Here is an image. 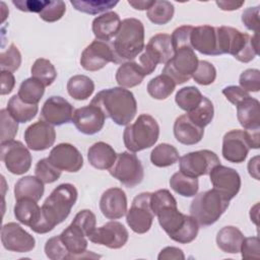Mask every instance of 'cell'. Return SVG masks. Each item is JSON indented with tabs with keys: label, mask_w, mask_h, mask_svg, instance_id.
I'll return each mask as SVG.
<instances>
[{
	"label": "cell",
	"mask_w": 260,
	"mask_h": 260,
	"mask_svg": "<svg viewBox=\"0 0 260 260\" xmlns=\"http://www.w3.org/2000/svg\"><path fill=\"white\" fill-rule=\"evenodd\" d=\"M77 196L78 193L74 185L63 183L57 186L43 203L41 207V220L32 232L47 234L63 222L70 214Z\"/></svg>",
	"instance_id": "cell-1"
},
{
	"label": "cell",
	"mask_w": 260,
	"mask_h": 260,
	"mask_svg": "<svg viewBox=\"0 0 260 260\" xmlns=\"http://www.w3.org/2000/svg\"><path fill=\"white\" fill-rule=\"evenodd\" d=\"M119 126H127L137 113V103L129 89L121 86L99 91L90 102Z\"/></svg>",
	"instance_id": "cell-2"
},
{
	"label": "cell",
	"mask_w": 260,
	"mask_h": 260,
	"mask_svg": "<svg viewBox=\"0 0 260 260\" xmlns=\"http://www.w3.org/2000/svg\"><path fill=\"white\" fill-rule=\"evenodd\" d=\"M115 56V64L135 59L144 49V25L137 18H125L120 30L110 44Z\"/></svg>",
	"instance_id": "cell-3"
},
{
	"label": "cell",
	"mask_w": 260,
	"mask_h": 260,
	"mask_svg": "<svg viewBox=\"0 0 260 260\" xmlns=\"http://www.w3.org/2000/svg\"><path fill=\"white\" fill-rule=\"evenodd\" d=\"M220 55L230 54L238 61L248 63L258 55V34L250 36L231 26L216 27Z\"/></svg>",
	"instance_id": "cell-4"
},
{
	"label": "cell",
	"mask_w": 260,
	"mask_h": 260,
	"mask_svg": "<svg viewBox=\"0 0 260 260\" xmlns=\"http://www.w3.org/2000/svg\"><path fill=\"white\" fill-rule=\"evenodd\" d=\"M155 215L161 229L173 241L180 244H189L196 239L199 224L193 216L179 211L177 204L161 207Z\"/></svg>",
	"instance_id": "cell-5"
},
{
	"label": "cell",
	"mask_w": 260,
	"mask_h": 260,
	"mask_svg": "<svg viewBox=\"0 0 260 260\" xmlns=\"http://www.w3.org/2000/svg\"><path fill=\"white\" fill-rule=\"evenodd\" d=\"M230 200L215 189L207 190L195 195L190 205V214L199 226H209L215 223L228 209Z\"/></svg>",
	"instance_id": "cell-6"
},
{
	"label": "cell",
	"mask_w": 260,
	"mask_h": 260,
	"mask_svg": "<svg viewBox=\"0 0 260 260\" xmlns=\"http://www.w3.org/2000/svg\"><path fill=\"white\" fill-rule=\"evenodd\" d=\"M158 136L159 126L156 120L148 114H141L133 124L126 126L123 141L126 148L135 153L153 146Z\"/></svg>",
	"instance_id": "cell-7"
},
{
	"label": "cell",
	"mask_w": 260,
	"mask_h": 260,
	"mask_svg": "<svg viewBox=\"0 0 260 260\" xmlns=\"http://www.w3.org/2000/svg\"><path fill=\"white\" fill-rule=\"evenodd\" d=\"M259 146V129H235L224 134L221 153L225 160L241 164L245 161L251 148L258 149Z\"/></svg>",
	"instance_id": "cell-8"
},
{
	"label": "cell",
	"mask_w": 260,
	"mask_h": 260,
	"mask_svg": "<svg viewBox=\"0 0 260 260\" xmlns=\"http://www.w3.org/2000/svg\"><path fill=\"white\" fill-rule=\"evenodd\" d=\"M144 52L139 57V62L146 75L151 74L157 64H166L174 55L171 36L156 34L150 38Z\"/></svg>",
	"instance_id": "cell-9"
},
{
	"label": "cell",
	"mask_w": 260,
	"mask_h": 260,
	"mask_svg": "<svg viewBox=\"0 0 260 260\" xmlns=\"http://www.w3.org/2000/svg\"><path fill=\"white\" fill-rule=\"evenodd\" d=\"M109 173L128 188L139 185L144 178L143 166L136 154L131 151L118 153L116 161L109 170Z\"/></svg>",
	"instance_id": "cell-10"
},
{
	"label": "cell",
	"mask_w": 260,
	"mask_h": 260,
	"mask_svg": "<svg viewBox=\"0 0 260 260\" xmlns=\"http://www.w3.org/2000/svg\"><path fill=\"white\" fill-rule=\"evenodd\" d=\"M198 57L191 47L181 48L174 52L162 69L164 74L170 76L176 84H183L192 78L198 65Z\"/></svg>",
	"instance_id": "cell-11"
},
{
	"label": "cell",
	"mask_w": 260,
	"mask_h": 260,
	"mask_svg": "<svg viewBox=\"0 0 260 260\" xmlns=\"http://www.w3.org/2000/svg\"><path fill=\"white\" fill-rule=\"evenodd\" d=\"M220 165L217 154L208 149L192 151L179 158L180 172L192 178L209 175L210 171Z\"/></svg>",
	"instance_id": "cell-12"
},
{
	"label": "cell",
	"mask_w": 260,
	"mask_h": 260,
	"mask_svg": "<svg viewBox=\"0 0 260 260\" xmlns=\"http://www.w3.org/2000/svg\"><path fill=\"white\" fill-rule=\"evenodd\" d=\"M150 192H142L136 195L130 209L127 210V224L136 234H145L152 225L154 213L150 206Z\"/></svg>",
	"instance_id": "cell-13"
},
{
	"label": "cell",
	"mask_w": 260,
	"mask_h": 260,
	"mask_svg": "<svg viewBox=\"0 0 260 260\" xmlns=\"http://www.w3.org/2000/svg\"><path fill=\"white\" fill-rule=\"evenodd\" d=\"M1 160L13 175H23L31 167V154L26 146L18 140L1 143Z\"/></svg>",
	"instance_id": "cell-14"
},
{
	"label": "cell",
	"mask_w": 260,
	"mask_h": 260,
	"mask_svg": "<svg viewBox=\"0 0 260 260\" xmlns=\"http://www.w3.org/2000/svg\"><path fill=\"white\" fill-rule=\"evenodd\" d=\"M115 63V56L109 43L93 40L81 53L80 65L87 71H98L108 63Z\"/></svg>",
	"instance_id": "cell-15"
},
{
	"label": "cell",
	"mask_w": 260,
	"mask_h": 260,
	"mask_svg": "<svg viewBox=\"0 0 260 260\" xmlns=\"http://www.w3.org/2000/svg\"><path fill=\"white\" fill-rule=\"evenodd\" d=\"M1 243L6 250L16 253H27L36 247L35 238L16 222L2 226Z\"/></svg>",
	"instance_id": "cell-16"
},
{
	"label": "cell",
	"mask_w": 260,
	"mask_h": 260,
	"mask_svg": "<svg viewBox=\"0 0 260 260\" xmlns=\"http://www.w3.org/2000/svg\"><path fill=\"white\" fill-rule=\"evenodd\" d=\"M129 238L127 229L119 221H109L100 228H95L89 235L90 242L106 246L110 249H120L125 246Z\"/></svg>",
	"instance_id": "cell-17"
},
{
	"label": "cell",
	"mask_w": 260,
	"mask_h": 260,
	"mask_svg": "<svg viewBox=\"0 0 260 260\" xmlns=\"http://www.w3.org/2000/svg\"><path fill=\"white\" fill-rule=\"evenodd\" d=\"M209 178L213 189L228 200L236 197L241 189V177L233 168L218 165L210 171Z\"/></svg>",
	"instance_id": "cell-18"
},
{
	"label": "cell",
	"mask_w": 260,
	"mask_h": 260,
	"mask_svg": "<svg viewBox=\"0 0 260 260\" xmlns=\"http://www.w3.org/2000/svg\"><path fill=\"white\" fill-rule=\"evenodd\" d=\"M74 111L73 106L67 100L59 95H52L43 105L40 120L53 126H61L72 121Z\"/></svg>",
	"instance_id": "cell-19"
},
{
	"label": "cell",
	"mask_w": 260,
	"mask_h": 260,
	"mask_svg": "<svg viewBox=\"0 0 260 260\" xmlns=\"http://www.w3.org/2000/svg\"><path fill=\"white\" fill-rule=\"evenodd\" d=\"M50 162L68 173H76L83 166V157L80 151L70 143H59L54 146L48 156Z\"/></svg>",
	"instance_id": "cell-20"
},
{
	"label": "cell",
	"mask_w": 260,
	"mask_h": 260,
	"mask_svg": "<svg viewBox=\"0 0 260 260\" xmlns=\"http://www.w3.org/2000/svg\"><path fill=\"white\" fill-rule=\"evenodd\" d=\"M105 121L104 112L91 104L76 109L72 117V123L76 129L85 135H93L100 132L104 127Z\"/></svg>",
	"instance_id": "cell-21"
},
{
	"label": "cell",
	"mask_w": 260,
	"mask_h": 260,
	"mask_svg": "<svg viewBox=\"0 0 260 260\" xmlns=\"http://www.w3.org/2000/svg\"><path fill=\"white\" fill-rule=\"evenodd\" d=\"M23 136L29 149L42 151L53 146L56 140V131L53 125L40 120L29 125L25 129Z\"/></svg>",
	"instance_id": "cell-22"
},
{
	"label": "cell",
	"mask_w": 260,
	"mask_h": 260,
	"mask_svg": "<svg viewBox=\"0 0 260 260\" xmlns=\"http://www.w3.org/2000/svg\"><path fill=\"white\" fill-rule=\"evenodd\" d=\"M190 45L193 50L198 51L203 55L218 56V39L216 27L204 24L193 26L190 36Z\"/></svg>",
	"instance_id": "cell-23"
},
{
	"label": "cell",
	"mask_w": 260,
	"mask_h": 260,
	"mask_svg": "<svg viewBox=\"0 0 260 260\" xmlns=\"http://www.w3.org/2000/svg\"><path fill=\"white\" fill-rule=\"evenodd\" d=\"M61 241L66 247L70 259H79L86 257H101L99 255L92 254L90 251H86L87 240L85 234L77 225L72 222L59 235Z\"/></svg>",
	"instance_id": "cell-24"
},
{
	"label": "cell",
	"mask_w": 260,
	"mask_h": 260,
	"mask_svg": "<svg viewBox=\"0 0 260 260\" xmlns=\"http://www.w3.org/2000/svg\"><path fill=\"white\" fill-rule=\"evenodd\" d=\"M100 209L108 219H119L127 213V197L118 187L106 190L100 200Z\"/></svg>",
	"instance_id": "cell-25"
},
{
	"label": "cell",
	"mask_w": 260,
	"mask_h": 260,
	"mask_svg": "<svg viewBox=\"0 0 260 260\" xmlns=\"http://www.w3.org/2000/svg\"><path fill=\"white\" fill-rule=\"evenodd\" d=\"M121 19L115 11H109L92 20L91 29L96 40L109 43L117 36L121 27Z\"/></svg>",
	"instance_id": "cell-26"
},
{
	"label": "cell",
	"mask_w": 260,
	"mask_h": 260,
	"mask_svg": "<svg viewBox=\"0 0 260 260\" xmlns=\"http://www.w3.org/2000/svg\"><path fill=\"white\" fill-rule=\"evenodd\" d=\"M175 138L182 144L194 145L201 141L204 135V128L194 124L187 114L179 116L174 123Z\"/></svg>",
	"instance_id": "cell-27"
},
{
	"label": "cell",
	"mask_w": 260,
	"mask_h": 260,
	"mask_svg": "<svg viewBox=\"0 0 260 260\" xmlns=\"http://www.w3.org/2000/svg\"><path fill=\"white\" fill-rule=\"evenodd\" d=\"M237 118L246 130L260 129V103L258 100L248 96L237 106Z\"/></svg>",
	"instance_id": "cell-28"
},
{
	"label": "cell",
	"mask_w": 260,
	"mask_h": 260,
	"mask_svg": "<svg viewBox=\"0 0 260 260\" xmlns=\"http://www.w3.org/2000/svg\"><path fill=\"white\" fill-rule=\"evenodd\" d=\"M117 153L114 148L103 141H99L89 146L87 159L90 166L98 170H110L115 164Z\"/></svg>",
	"instance_id": "cell-29"
},
{
	"label": "cell",
	"mask_w": 260,
	"mask_h": 260,
	"mask_svg": "<svg viewBox=\"0 0 260 260\" xmlns=\"http://www.w3.org/2000/svg\"><path fill=\"white\" fill-rule=\"evenodd\" d=\"M146 76L140 64L134 61L122 63L116 71V81L119 86L131 88L139 85Z\"/></svg>",
	"instance_id": "cell-30"
},
{
	"label": "cell",
	"mask_w": 260,
	"mask_h": 260,
	"mask_svg": "<svg viewBox=\"0 0 260 260\" xmlns=\"http://www.w3.org/2000/svg\"><path fill=\"white\" fill-rule=\"evenodd\" d=\"M44 192V183L36 176H24L14 185L16 201L20 199H31L38 202L43 197Z\"/></svg>",
	"instance_id": "cell-31"
},
{
	"label": "cell",
	"mask_w": 260,
	"mask_h": 260,
	"mask_svg": "<svg viewBox=\"0 0 260 260\" xmlns=\"http://www.w3.org/2000/svg\"><path fill=\"white\" fill-rule=\"evenodd\" d=\"M15 218L22 224L27 225L32 231L41 220V207L37 201L31 199H20L17 200L14 208Z\"/></svg>",
	"instance_id": "cell-32"
},
{
	"label": "cell",
	"mask_w": 260,
	"mask_h": 260,
	"mask_svg": "<svg viewBox=\"0 0 260 260\" xmlns=\"http://www.w3.org/2000/svg\"><path fill=\"white\" fill-rule=\"evenodd\" d=\"M245 237L236 226L226 225L218 231L216 235V245L224 253H240L242 243Z\"/></svg>",
	"instance_id": "cell-33"
},
{
	"label": "cell",
	"mask_w": 260,
	"mask_h": 260,
	"mask_svg": "<svg viewBox=\"0 0 260 260\" xmlns=\"http://www.w3.org/2000/svg\"><path fill=\"white\" fill-rule=\"evenodd\" d=\"M6 109L18 123L31 121L39 111L38 105L24 103L17 94H14L9 99Z\"/></svg>",
	"instance_id": "cell-34"
},
{
	"label": "cell",
	"mask_w": 260,
	"mask_h": 260,
	"mask_svg": "<svg viewBox=\"0 0 260 260\" xmlns=\"http://www.w3.org/2000/svg\"><path fill=\"white\" fill-rule=\"evenodd\" d=\"M67 91L69 95L76 101L87 100L94 91V83L86 75H74L67 82Z\"/></svg>",
	"instance_id": "cell-35"
},
{
	"label": "cell",
	"mask_w": 260,
	"mask_h": 260,
	"mask_svg": "<svg viewBox=\"0 0 260 260\" xmlns=\"http://www.w3.org/2000/svg\"><path fill=\"white\" fill-rule=\"evenodd\" d=\"M179 158L178 149L169 143H160L150 152V161L153 166L158 168L173 166L179 160Z\"/></svg>",
	"instance_id": "cell-36"
},
{
	"label": "cell",
	"mask_w": 260,
	"mask_h": 260,
	"mask_svg": "<svg viewBox=\"0 0 260 260\" xmlns=\"http://www.w3.org/2000/svg\"><path fill=\"white\" fill-rule=\"evenodd\" d=\"M176 85L177 84L170 76L161 73L148 82L147 92L154 100L161 101L168 99L173 93Z\"/></svg>",
	"instance_id": "cell-37"
},
{
	"label": "cell",
	"mask_w": 260,
	"mask_h": 260,
	"mask_svg": "<svg viewBox=\"0 0 260 260\" xmlns=\"http://www.w3.org/2000/svg\"><path fill=\"white\" fill-rule=\"evenodd\" d=\"M45 87L40 80L29 77L20 83L17 95L24 103L38 105L45 93Z\"/></svg>",
	"instance_id": "cell-38"
},
{
	"label": "cell",
	"mask_w": 260,
	"mask_h": 260,
	"mask_svg": "<svg viewBox=\"0 0 260 260\" xmlns=\"http://www.w3.org/2000/svg\"><path fill=\"white\" fill-rule=\"evenodd\" d=\"M170 187L183 197H193L198 192L199 183L197 178H192L181 172H177L170 179Z\"/></svg>",
	"instance_id": "cell-39"
},
{
	"label": "cell",
	"mask_w": 260,
	"mask_h": 260,
	"mask_svg": "<svg viewBox=\"0 0 260 260\" xmlns=\"http://www.w3.org/2000/svg\"><path fill=\"white\" fill-rule=\"evenodd\" d=\"M174 13L175 8L170 1L154 0L153 4L146 11V16L152 23L162 25L171 21V19L174 16Z\"/></svg>",
	"instance_id": "cell-40"
},
{
	"label": "cell",
	"mask_w": 260,
	"mask_h": 260,
	"mask_svg": "<svg viewBox=\"0 0 260 260\" xmlns=\"http://www.w3.org/2000/svg\"><path fill=\"white\" fill-rule=\"evenodd\" d=\"M119 2L113 0H71L70 4L78 11L95 15L102 12H109Z\"/></svg>",
	"instance_id": "cell-41"
},
{
	"label": "cell",
	"mask_w": 260,
	"mask_h": 260,
	"mask_svg": "<svg viewBox=\"0 0 260 260\" xmlns=\"http://www.w3.org/2000/svg\"><path fill=\"white\" fill-rule=\"evenodd\" d=\"M186 114L194 124H196L201 128H204L213 119V116H214L213 104L208 98L203 96L200 104L195 109H193L190 112H187Z\"/></svg>",
	"instance_id": "cell-42"
},
{
	"label": "cell",
	"mask_w": 260,
	"mask_h": 260,
	"mask_svg": "<svg viewBox=\"0 0 260 260\" xmlns=\"http://www.w3.org/2000/svg\"><path fill=\"white\" fill-rule=\"evenodd\" d=\"M30 73L31 77L40 80L45 86L51 85L57 77V71L54 65L45 58H39L35 61L30 68Z\"/></svg>",
	"instance_id": "cell-43"
},
{
	"label": "cell",
	"mask_w": 260,
	"mask_h": 260,
	"mask_svg": "<svg viewBox=\"0 0 260 260\" xmlns=\"http://www.w3.org/2000/svg\"><path fill=\"white\" fill-rule=\"evenodd\" d=\"M203 95L195 86H186L179 89L175 96V102L180 109L190 112L195 109L202 101Z\"/></svg>",
	"instance_id": "cell-44"
},
{
	"label": "cell",
	"mask_w": 260,
	"mask_h": 260,
	"mask_svg": "<svg viewBox=\"0 0 260 260\" xmlns=\"http://www.w3.org/2000/svg\"><path fill=\"white\" fill-rule=\"evenodd\" d=\"M61 172L62 171L50 162L48 157L40 159L35 168L36 177H38L44 184H51L56 182L60 178Z\"/></svg>",
	"instance_id": "cell-45"
},
{
	"label": "cell",
	"mask_w": 260,
	"mask_h": 260,
	"mask_svg": "<svg viewBox=\"0 0 260 260\" xmlns=\"http://www.w3.org/2000/svg\"><path fill=\"white\" fill-rule=\"evenodd\" d=\"M21 64V54L18 48L11 44L9 48L0 54V67L1 71L15 72Z\"/></svg>",
	"instance_id": "cell-46"
},
{
	"label": "cell",
	"mask_w": 260,
	"mask_h": 260,
	"mask_svg": "<svg viewBox=\"0 0 260 260\" xmlns=\"http://www.w3.org/2000/svg\"><path fill=\"white\" fill-rule=\"evenodd\" d=\"M192 78L200 85L211 84L216 78V69L208 61L201 60L198 62L197 68L194 71Z\"/></svg>",
	"instance_id": "cell-47"
},
{
	"label": "cell",
	"mask_w": 260,
	"mask_h": 260,
	"mask_svg": "<svg viewBox=\"0 0 260 260\" xmlns=\"http://www.w3.org/2000/svg\"><path fill=\"white\" fill-rule=\"evenodd\" d=\"M1 119V143L9 140H13L17 134L18 122L10 115L7 109H1L0 111Z\"/></svg>",
	"instance_id": "cell-48"
},
{
	"label": "cell",
	"mask_w": 260,
	"mask_h": 260,
	"mask_svg": "<svg viewBox=\"0 0 260 260\" xmlns=\"http://www.w3.org/2000/svg\"><path fill=\"white\" fill-rule=\"evenodd\" d=\"M46 256L51 260H67L70 259L69 253L61 241L60 236L50 238L45 244Z\"/></svg>",
	"instance_id": "cell-49"
},
{
	"label": "cell",
	"mask_w": 260,
	"mask_h": 260,
	"mask_svg": "<svg viewBox=\"0 0 260 260\" xmlns=\"http://www.w3.org/2000/svg\"><path fill=\"white\" fill-rule=\"evenodd\" d=\"M66 12V4L62 0H50L48 5L39 13L41 19L46 22H55L62 18Z\"/></svg>",
	"instance_id": "cell-50"
},
{
	"label": "cell",
	"mask_w": 260,
	"mask_h": 260,
	"mask_svg": "<svg viewBox=\"0 0 260 260\" xmlns=\"http://www.w3.org/2000/svg\"><path fill=\"white\" fill-rule=\"evenodd\" d=\"M72 223L77 225L79 229L82 230V232L85 234V236L88 238L89 235L94 231L96 228V218L94 213L89 209H83L80 210L73 218Z\"/></svg>",
	"instance_id": "cell-51"
},
{
	"label": "cell",
	"mask_w": 260,
	"mask_h": 260,
	"mask_svg": "<svg viewBox=\"0 0 260 260\" xmlns=\"http://www.w3.org/2000/svg\"><path fill=\"white\" fill-rule=\"evenodd\" d=\"M240 87L245 91L258 92L260 89V71L258 69H247L240 75Z\"/></svg>",
	"instance_id": "cell-52"
},
{
	"label": "cell",
	"mask_w": 260,
	"mask_h": 260,
	"mask_svg": "<svg viewBox=\"0 0 260 260\" xmlns=\"http://www.w3.org/2000/svg\"><path fill=\"white\" fill-rule=\"evenodd\" d=\"M192 29H193L192 25H182L177 27L173 31L171 36V40H172V46H173L174 52L181 48L191 47L190 36H191Z\"/></svg>",
	"instance_id": "cell-53"
},
{
	"label": "cell",
	"mask_w": 260,
	"mask_h": 260,
	"mask_svg": "<svg viewBox=\"0 0 260 260\" xmlns=\"http://www.w3.org/2000/svg\"><path fill=\"white\" fill-rule=\"evenodd\" d=\"M240 252L242 254L243 259H252V258L258 259L260 257L259 238L257 236L245 238L242 243Z\"/></svg>",
	"instance_id": "cell-54"
},
{
	"label": "cell",
	"mask_w": 260,
	"mask_h": 260,
	"mask_svg": "<svg viewBox=\"0 0 260 260\" xmlns=\"http://www.w3.org/2000/svg\"><path fill=\"white\" fill-rule=\"evenodd\" d=\"M50 0H13L12 4L20 11L23 12H37L41 11L48 5Z\"/></svg>",
	"instance_id": "cell-55"
},
{
	"label": "cell",
	"mask_w": 260,
	"mask_h": 260,
	"mask_svg": "<svg viewBox=\"0 0 260 260\" xmlns=\"http://www.w3.org/2000/svg\"><path fill=\"white\" fill-rule=\"evenodd\" d=\"M259 6L255 7H248L242 13V21L245 26L253 30L255 34L258 32L259 26Z\"/></svg>",
	"instance_id": "cell-56"
},
{
	"label": "cell",
	"mask_w": 260,
	"mask_h": 260,
	"mask_svg": "<svg viewBox=\"0 0 260 260\" xmlns=\"http://www.w3.org/2000/svg\"><path fill=\"white\" fill-rule=\"evenodd\" d=\"M222 94L226 98V100L233 105L237 106L241 101L250 96L249 92L245 91L243 88L237 85H230L222 89Z\"/></svg>",
	"instance_id": "cell-57"
},
{
	"label": "cell",
	"mask_w": 260,
	"mask_h": 260,
	"mask_svg": "<svg viewBox=\"0 0 260 260\" xmlns=\"http://www.w3.org/2000/svg\"><path fill=\"white\" fill-rule=\"evenodd\" d=\"M0 79H1V90H0L1 95L10 93L15 85V78L13 73L10 71L3 70L1 71Z\"/></svg>",
	"instance_id": "cell-58"
},
{
	"label": "cell",
	"mask_w": 260,
	"mask_h": 260,
	"mask_svg": "<svg viewBox=\"0 0 260 260\" xmlns=\"http://www.w3.org/2000/svg\"><path fill=\"white\" fill-rule=\"evenodd\" d=\"M157 259L158 260H170V259L184 260L185 255L183 251L177 247H166L159 252Z\"/></svg>",
	"instance_id": "cell-59"
},
{
	"label": "cell",
	"mask_w": 260,
	"mask_h": 260,
	"mask_svg": "<svg viewBox=\"0 0 260 260\" xmlns=\"http://www.w3.org/2000/svg\"><path fill=\"white\" fill-rule=\"evenodd\" d=\"M216 5L224 11H233L241 8L244 5V1H216Z\"/></svg>",
	"instance_id": "cell-60"
},
{
	"label": "cell",
	"mask_w": 260,
	"mask_h": 260,
	"mask_svg": "<svg viewBox=\"0 0 260 260\" xmlns=\"http://www.w3.org/2000/svg\"><path fill=\"white\" fill-rule=\"evenodd\" d=\"M259 156L256 155L252 157L248 162V171L251 177L256 180H259Z\"/></svg>",
	"instance_id": "cell-61"
},
{
	"label": "cell",
	"mask_w": 260,
	"mask_h": 260,
	"mask_svg": "<svg viewBox=\"0 0 260 260\" xmlns=\"http://www.w3.org/2000/svg\"><path fill=\"white\" fill-rule=\"evenodd\" d=\"M154 0H128V4L137 10H148Z\"/></svg>",
	"instance_id": "cell-62"
}]
</instances>
